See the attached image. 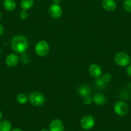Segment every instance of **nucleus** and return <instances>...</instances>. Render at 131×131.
<instances>
[{
  "instance_id": "obj_1",
  "label": "nucleus",
  "mask_w": 131,
  "mask_h": 131,
  "mask_svg": "<svg viewBox=\"0 0 131 131\" xmlns=\"http://www.w3.org/2000/svg\"><path fill=\"white\" fill-rule=\"evenodd\" d=\"M10 46L14 52L23 53L28 48L29 42L26 37L23 35H17L11 40Z\"/></svg>"
},
{
  "instance_id": "obj_2",
  "label": "nucleus",
  "mask_w": 131,
  "mask_h": 131,
  "mask_svg": "<svg viewBox=\"0 0 131 131\" xmlns=\"http://www.w3.org/2000/svg\"><path fill=\"white\" fill-rule=\"evenodd\" d=\"M28 98L30 102L33 105L36 107L42 106V105H44L45 101H46V98L44 96V94L40 92L37 91L32 92V93H30Z\"/></svg>"
},
{
  "instance_id": "obj_3",
  "label": "nucleus",
  "mask_w": 131,
  "mask_h": 131,
  "mask_svg": "<svg viewBox=\"0 0 131 131\" xmlns=\"http://www.w3.org/2000/svg\"><path fill=\"white\" fill-rule=\"evenodd\" d=\"M50 51V46L45 41H40L35 46V52L38 56L44 57L48 54Z\"/></svg>"
},
{
  "instance_id": "obj_4",
  "label": "nucleus",
  "mask_w": 131,
  "mask_h": 131,
  "mask_svg": "<svg viewBox=\"0 0 131 131\" xmlns=\"http://www.w3.org/2000/svg\"><path fill=\"white\" fill-rule=\"evenodd\" d=\"M114 61L119 66L125 67L129 64L130 58L126 53L118 52L114 56Z\"/></svg>"
},
{
  "instance_id": "obj_5",
  "label": "nucleus",
  "mask_w": 131,
  "mask_h": 131,
  "mask_svg": "<svg viewBox=\"0 0 131 131\" xmlns=\"http://www.w3.org/2000/svg\"><path fill=\"white\" fill-rule=\"evenodd\" d=\"M128 110H129V108H128V105L124 102H117L114 106V113L120 116H125L128 113Z\"/></svg>"
},
{
  "instance_id": "obj_6",
  "label": "nucleus",
  "mask_w": 131,
  "mask_h": 131,
  "mask_svg": "<svg viewBox=\"0 0 131 131\" xmlns=\"http://www.w3.org/2000/svg\"><path fill=\"white\" fill-rule=\"evenodd\" d=\"M94 119L92 116L86 115L84 116L80 120V126L84 130H90L94 127Z\"/></svg>"
},
{
  "instance_id": "obj_7",
  "label": "nucleus",
  "mask_w": 131,
  "mask_h": 131,
  "mask_svg": "<svg viewBox=\"0 0 131 131\" xmlns=\"http://www.w3.org/2000/svg\"><path fill=\"white\" fill-rule=\"evenodd\" d=\"M49 14L53 18H59L62 14V10L59 5L52 4L49 7Z\"/></svg>"
},
{
  "instance_id": "obj_8",
  "label": "nucleus",
  "mask_w": 131,
  "mask_h": 131,
  "mask_svg": "<svg viewBox=\"0 0 131 131\" xmlns=\"http://www.w3.org/2000/svg\"><path fill=\"white\" fill-rule=\"evenodd\" d=\"M48 130L49 131H64V125L60 119H55L50 122Z\"/></svg>"
},
{
  "instance_id": "obj_9",
  "label": "nucleus",
  "mask_w": 131,
  "mask_h": 131,
  "mask_svg": "<svg viewBox=\"0 0 131 131\" xmlns=\"http://www.w3.org/2000/svg\"><path fill=\"white\" fill-rule=\"evenodd\" d=\"M89 73L91 76L95 79H98L100 78L102 75V69L98 64H92L89 66Z\"/></svg>"
},
{
  "instance_id": "obj_10",
  "label": "nucleus",
  "mask_w": 131,
  "mask_h": 131,
  "mask_svg": "<svg viewBox=\"0 0 131 131\" xmlns=\"http://www.w3.org/2000/svg\"><path fill=\"white\" fill-rule=\"evenodd\" d=\"M19 59V57L17 56L16 54L14 53H10L5 59V63L7 66H8V67H15L18 64Z\"/></svg>"
},
{
  "instance_id": "obj_11",
  "label": "nucleus",
  "mask_w": 131,
  "mask_h": 131,
  "mask_svg": "<svg viewBox=\"0 0 131 131\" xmlns=\"http://www.w3.org/2000/svg\"><path fill=\"white\" fill-rule=\"evenodd\" d=\"M102 7L105 10L112 12L116 8L117 5L114 0H103Z\"/></svg>"
},
{
  "instance_id": "obj_12",
  "label": "nucleus",
  "mask_w": 131,
  "mask_h": 131,
  "mask_svg": "<svg viewBox=\"0 0 131 131\" xmlns=\"http://www.w3.org/2000/svg\"><path fill=\"white\" fill-rule=\"evenodd\" d=\"M93 101L96 105H101L105 104L106 102V98L101 93H96L93 96Z\"/></svg>"
},
{
  "instance_id": "obj_13",
  "label": "nucleus",
  "mask_w": 131,
  "mask_h": 131,
  "mask_svg": "<svg viewBox=\"0 0 131 131\" xmlns=\"http://www.w3.org/2000/svg\"><path fill=\"white\" fill-rule=\"evenodd\" d=\"M78 93L81 96L84 98L85 96H90V94L91 93V89L88 85H83L79 88Z\"/></svg>"
},
{
  "instance_id": "obj_14",
  "label": "nucleus",
  "mask_w": 131,
  "mask_h": 131,
  "mask_svg": "<svg viewBox=\"0 0 131 131\" xmlns=\"http://www.w3.org/2000/svg\"><path fill=\"white\" fill-rule=\"evenodd\" d=\"M3 7L7 10L14 11L16 8V3L14 0H4Z\"/></svg>"
},
{
  "instance_id": "obj_15",
  "label": "nucleus",
  "mask_w": 131,
  "mask_h": 131,
  "mask_svg": "<svg viewBox=\"0 0 131 131\" xmlns=\"http://www.w3.org/2000/svg\"><path fill=\"white\" fill-rule=\"evenodd\" d=\"M34 4V0H22L20 3V7L23 10H28L33 7Z\"/></svg>"
},
{
  "instance_id": "obj_16",
  "label": "nucleus",
  "mask_w": 131,
  "mask_h": 131,
  "mask_svg": "<svg viewBox=\"0 0 131 131\" xmlns=\"http://www.w3.org/2000/svg\"><path fill=\"white\" fill-rule=\"evenodd\" d=\"M12 125L7 120L0 121V131H11Z\"/></svg>"
},
{
  "instance_id": "obj_17",
  "label": "nucleus",
  "mask_w": 131,
  "mask_h": 131,
  "mask_svg": "<svg viewBox=\"0 0 131 131\" xmlns=\"http://www.w3.org/2000/svg\"><path fill=\"white\" fill-rule=\"evenodd\" d=\"M16 100L20 104H25L29 100L28 96L24 93H19L17 95Z\"/></svg>"
},
{
  "instance_id": "obj_18",
  "label": "nucleus",
  "mask_w": 131,
  "mask_h": 131,
  "mask_svg": "<svg viewBox=\"0 0 131 131\" xmlns=\"http://www.w3.org/2000/svg\"><path fill=\"white\" fill-rule=\"evenodd\" d=\"M95 85L98 88H103L105 86V83L103 81V80L102 79V78H98V79H96L95 80Z\"/></svg>"
},
{
  "instance_id": "obj_19",
  "label": "nucleus",
  "mask_w": 131,
  "mask_h": 131,
  "mask_svg": "<svg viewBox=\"0 0 131 131\" xmlns=\"http://www.w3.org/2000/svg\"><path fill=\"white\" fill-rule=\"evenodd\" d=\"M123 8L128 12H131V0H125L123 2Z\"/></svg>"
},
{
  "instance_id": "obj_20",
  "label": "nucleus",
  "mask_w": 131,
  "mask_h": 131,
  "mask_svg": "<svg viewBox=\"0 0 131 131\" xmlns=\"http://www.w3.org/2000/svg\"><path fill=\"white\" fill-rule=\"evenodd\" d=\"M112 79V76L110 73H105L102 77V79L103 80V81L105 83H108Z\"/></svg>"
},
{
  "instance_id": "obj_21",
  "label": "nucleus",
  "mask_w": 131,
  "mask_h": 131,
  "mask_svg": "<svg viewBox=\"0 0 131 131\" xmlns=\"http://www.w3.org/2000/svg\"><path fill=\"white\" fill-rule=\"evenodd\" d=\"M20 17L21 19L26 20L28 17V12L26 10H22L20 12Z\"/></svg>"
},
{
  "instance_id": "obj_22",
  "label": "nucleus",
  "mask_w": 131,
  "mask_h": 131,
  "mask_svg": "<svg viewBox=\"0 0 131 131\" xmlns=\"http://www.w3.org/2000/svg\"><path fill=\"white\" fill-rule=\"evenodd\" d=\"M93 98L90 96H85L84 98V103L87 105H89L93 103Z\"/></svg>"
},
{
  "instance_id": "obj_23",
  "label": "nucleus",
  "mask_w": 131,
  "mask_h": 131,
  "mask_svg": "<svg viewBox=\"0 0 131 131\" xmlns=\"http://www.w3.org/2000/svg\"><path fill=\"white\" fill-rule=\"evenodd\" d=\"M127 73L131 77V65H129L127 68Z\"/></svg>"
},
{
  "instance_id": "obj_24",
  "label": "nucleus",
  "mask_w": 131,
  "mask_h": 131,
  "mask_svg": "<svg viewBox=\"0 0 131 131\" xmlns=\"http://www.w3.org/2000/svg\"><path fill=\"white\" fill-rule=\"evenodd\" d=\"M3 32H4V28H3V26L0 24V36L3 35Z\"/></svg>"
},
{
  "instance_id": "obj_25",
  "label": "nucleus",
  "mask_w": 131,
  "mask_h": 131,
  "mask_svg": "<svg viewBox=\"0 0 131 131\" xmlns=\"http://www.w3.org/2000/svg\"><path fill=\"white\" fill-rule=\"evenodd\" d=\"M52 2L53 3V4L59 5L61 2V0H52Z\"/></svg>"
},
{
  "instance_id": "obj_26",
  "label": "nucleus",
  "mask_w": 131,
  "mask_h": 131,
  "mask_svg": "<svg viewBox=\"0 0 131 131\" xmlns=\"http://www.w3.org/2000/svg\"><path fill=\"white\" fill-rule=\"evenodd\" d=\"M11 131H23V130L21 129H20V128H14V129H13Z\"/></svg>"
},
{
  "instance_id": "obj_27",
  "label": "nucleus",
  "mask_w": 131,
  "mask_h": 131,
  "mask_svg": "<svg viewBox=\"0 0 131 131\" xmlns=\"http://www.w3.org/2000/svg\"><path fill=\"white\" fill-rule=\"evenodd\" d=\"M2 116H3V114H2V111H0V120H1V119H2Z\"/></svg>"
},
{
  "instance_id": "obj_28",
  "label": "nucleus",
  "mask_w": 131,
  "mask_h": 131,
  "mask_svg": "<svg viewBox=\"0 0 131 131\" xmlns=\"http://www.w3.org/2000/svg\"><path fill=\"white\" fill-rule=\"evenodd\" d=\"M40 131H49V130L46 129V128H43V129L41 130H40Z\"/></svg>"
},
{
  "instance_id": "obj_29",
  "label": "nucleus",
  "mask_w": 131,
  "mask_h": 131,
  "mask_svg": "<svg viewBox=\"0 0 131 131\" xmlns=\"http://www.w3.org/2000/svg\"><path fill=\"white\" fill-rule=\"evenodd\" d=\"M1 18H2V14L0 12V19H1Z\"/></svg>"
},
{
  "instance_id": "obj_30",
  "label": "nucleus",
  "mask_w": 131,
  "mask_h": 131,
  "mask_svg": "<svg viewBox=\"0 0 131 131\" xmlns=\"http://www.w3.org/2000/svg\"><path fill=\"white\" fill-rule=\"evenodd\" d=\"M130 61H131V57H130Z\"/></svg>"
}]
</instances>
